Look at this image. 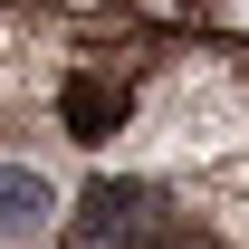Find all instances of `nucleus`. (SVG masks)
Listing matches in <instances>:
<instances>
[{"mask_svg": "<svg viewBox=\"0 0 249 249\" xmlns=\"http://www.w3.org/2000/svg\"><path fill=\"white\" fill-rule=\"evenodd\" d=\"M48 211H58V182H48L38 163H0V240L48 230Z\"/></svg>", "mask_w": 249, "mask_h": 249, "instance_id": "f257e3e1", "label": "nucleus"}, {"mask_svg": "<svg viewBox=\"0 0 249 249\" xmlns=\"http://www.w3.org/2000/svg\"><path fill=\"white\" fill-rule=\"evenodd\" d=\"M134 220H144V192H134V182H96L77 230H87V240H115V230H134Z\"/></svg>", "mask_w": 249, "mask_h": 249, "instance_id": "f03ea898", "label": "nucleus"}, {"mask_svg": "<svg viewBox=\"0 0 249 249\" xmlns=\"http://www.w3.org/2000/svg\"><path fill=\"white\" fill-rule=\"evenodd\" d=\"M67 124H77V134L96 144V134L115 124V96H106V87H67Z\"/></svg>", "mask_w": 249, "mask_h": 249, "instance_id": "7ed1b4c3", "label": "nucleus"}, {"mask_svg": "<svg viewBox=\"0 0 249 249\" xmlns=\"http://www.w3.org/2000/svg\"><path fill=\"white\" fill-rule=\"evenodd\" d=\"M154 249H220V240H201V230H163Z\"/></svg>", "mask_w": 249, "mask_h": 249, "instance_id": "20e7f679", "label": "nucleus"}]
</instances>
